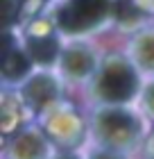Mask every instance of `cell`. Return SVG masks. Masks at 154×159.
Returning <instances> with one entry per match:
<instances>
[{
    "label": "cell",
    "instance_id": "cell-4",
    "mask_svg": "<svg viewBox=\"0 0 154 159\" xmlns=\"http://www.w3.org/2000/svg\"><path fill=\"white\" fill-rule=\"evenodd\" d=\"M27 48H30V55L39 64L55 61L57 52H59V43L50 32H36V34L32 32L30 39H27Z\"/></svg>",
    "mask_w": 154,
    "mask_h": 159
},
{
    "label": "cell",
    "instance_id": "cell-7",
    "mask_svg": "<svg viewBox=\"0 0 154 159\" xmlns=\"http://www.w3.org/2000/svg\"><path fill=\"white\" fill-rule=\"evenodd\" d=\"M27 68H30V64H27L23 52H18V50H7L5 61H2V75L7 80H16L20 75H25Z\"/></svg>",
    "mask_w": 154,
    "mask_h": 159
},
{
    "label": "cell",
    "instance_id": "cell-6",
    "mask_svg": "<svg viewBox=\"0 0 154 159\" xmlns=\"http://www.w3.org/2000/svg\"><path fill=\"white\" fill-rule=\"evenodd\" d=\"M64 68H66V73L77 75V77L79 75H86L93 68V55L86 48L75 46V48L66 50V55H64Z\"/></svg>",
    "mask_w": 154,
    "mask_h": 159
},
{
    "label": "cell",
    "instance_id": "cell-12",
    "mask_svg": "<svg viewBox=\"0 0 154 159\" xmlns=\"http://www.w3.org/2000/svg\"><path fill=\"white\" fill-rule=\"evenodd\" d=\"M64 159H70V157H64Z\"/></svg>",
    "mask_w": 154,
    "mask_h": 159
},
{
    "label": "cell",
    "instance_id": "cell-11",
    "mask_svg": "<svg viewBox=\"0 0 154 159\" xmlns=\"http://www.w3.org/2000/svg\"><path fill=\"white\" fill-rule=\"evenodd\" d=\"M95 159H116V157H111V155H98Z\"/></svg>",
    "mask_w": 154,
    "mask_h": 159
},
{
    "label": "cell",
    "instance_id": "cell-3",
    "mask_svg": "<svg viewBox=\"0 0 154 159\" xmlns=\"http://www.w3.org/2000/svg\"><path fill=\"white\" fill-rule=\"evenodd\" d=\"M100 134L107 143H129L136 134V123L125 111H104L100 116Z\"/></svg>",
    "mask_w": 154,
    "mask_h": 159
},
{
    "label": "cell",
    "instance_id": "cell-5",
    "mask_svg": "<svg viewBox=\"0 0 154 159\" xmlns=\"http://www.w3.org/2000/svg\"><path fill=\"white\" fill-rule=\"evenodd\" d=\"M25 96H27V100H30L34 107H43V105H48L50 100L57 96V84L50 77L39 75V77H34L32 82L27 84Z\"/></svg>",
    "mask_w": 154,
    "mask_h": 159
},
{
    "label": "cell",
    "instance_id": "cell-8",
    "mask_svg": "<svg viewBox=\"0 0 154 159\" xmlns=\"http://www.w3.org/2000/svg\"><path fill=\"white\" fill-rule=\"evenodd\" d=\"M136 55L141 59L143 66H147L154 70V34H145L136 43Z\"/></svg>",
    "mask_w": 154,
    "mask_h": 159
},
{
    "label": "cell",
    "instance_id": "cell-1",
    "mask_svg": "<svg viewBox=\"0 0 154 159\" xmlns=\"http://www.w3.org/2000/svg\"><path fill=\"white\" fill-rule=\"evenodd\" d=\"M109 0H68L57 14V23L66 32H86L100 25L109 16Z\"/></svg>",
    "mask_w": 154,
    "mask_h": 159
},
{
    "label": "cell",
    "instance_id": "cell-9",
    "mask_svg": "<svg viewBox=\"0 0 154 159\" xmlns=\"http://www.w3.org/2000/svg\"><path fill=\"white\" fill-rule=\"evenodd\" d=\"M116 16L120 20H136L141 16V9H138L131 0H118V2H116Z\"/></svg>",
    "mask_w": 154,
    "mask_h": 159
},
{
    "label": "cell",
    "instance_id": "cell-2",
    "mask_svg": "<svg viewBox=\"0 0 154 159\" xmlns=\"http://www.w3.org/2000/svg\"><path fill=\"white\" fill-rule=\"evenodd\" d=\"M98 91L104 100L122 102L129 100L136 91V75L122 59H111L104 64L98 80Z\"/></svg>",
    "mask_w": 154,
    "mask_h": 159
},
{
    "label": "cell",
    "instance_id": "cell-10",
    "mask_svg": "<svg viewBox=\"0 0 154 159\" xmlns=\"http://www.w3.org/2000/svg\"><path fill=\"white\" fill-rule=\"evenodd\" d=\"M147 102H150V107H152V111H154V84H152V89L147 91Z\"/></svg>",
    "mask_w": 154,
    "mask_h": 159
}]
</instances>
